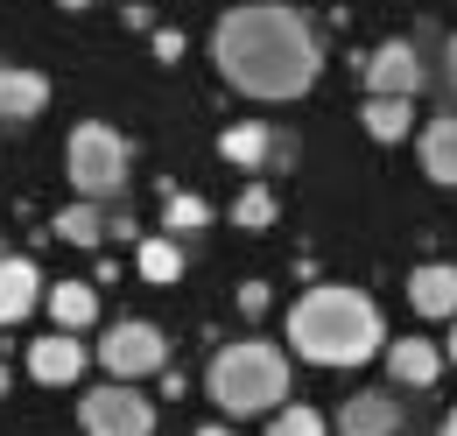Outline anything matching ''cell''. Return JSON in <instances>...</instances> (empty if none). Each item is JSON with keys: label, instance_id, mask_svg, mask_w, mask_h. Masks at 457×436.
Returning a JSON list of instances; mask_svg holds the SVG:
<instances>
[{"label": "cell", "instance_id": "1", "mask_svg": "<svg viewBox=\"0 0 457 436\" xmlns=\"http://www.w3.org/2000/svg\"><path fill=\"white\" fill-rule=\"evenodd\" d=\"M212 56L226 71L232 92L246 99H303L317 85V36L295 7H275V0H246L232 7L212 36Z\"/></svg>", "mask_w": 457, "mask_h": 436}, {"label": "cell", "instance_id": "2", "mask_svg": "<svg viewBox=\"0 0 457 436\" xmlns=\"http://www.w3.org/2000/svg\"><path fill=\"white\" fill-rule=\"evenodd\" d=\"M288 345L310 366H366L373 352H387V317L366 289L345 281H317L303 289V303L288 310Z\"/></svg>", "mask_w": 457, "mask_h": 436}, {"label": "cell", "instance_id": "3", "mask_svg": "<svg viewBox=\"0 0 457 436\" xmlns=\"http://www.w3.org/2000/svg\"><path fill=\"white\" fill-rule=\"evenodd\" d=\"M212 401L226 415H275L288 401V359L268 338H239L212 359Z\"/></svg>", "mask_w": 457, "mask_h": 436}, {"label": "cell", "instance_id": "4", "mask_svg": "<svg viewBox=\"0 0 457 436\" xmlns=\"http://www.w3.org/2000/svg\"><path fill=\"white\" fill-rule=\"evenodd\" d=\"M127 163H134V148H127V134L106 127V120H78L71 141H63V176H71V190L92 197V205H106V197L127 190Z\"/></svg>", "mask_w": 457, "mask_h": 436}, {"label": "cell", "instance_id": "5", "mask_svg": "<svg viewBox=\"0 0 457 436\" xmlns=\"http://www.w3.org/2000/svg\"><path fill=\"white\" fill-rule=\"evenodd\" d=\"M78 430L85 436H155V401L134 381H106L78 401Z\"/></svg>", "mask_w": 457, "mask_h": 436}, {"label": "cell", "instance_id": "6", "mask_svg": "<svg viewBox=\"0 0 457 436\" xmlns=\"http://www.w3.org/2000/svg\"><path fill=\"white\" fill-rule=\"evenodd\" d=\"M99 366H106L113 381H148V373L170 366V338L148 324V317H120V324L99 338Z\"/></svg>", "mask_w": 457, "mask_h": 436}, {"label": "cell", "instance_id": "7", "mask_svg": "<svg viewBox=\"0 0 457 436\" xmlns=\"http://www.w3.org/2000/svg\"><path fill=\"white\" fill-rule=\"evenodd\" d=\"M359 78H366V92H395V99H415V85H422V50L415 43H380V50L359 56Z\"/></svg>", "mask_w": 457, "mask_h": 436}, {"label": "cell", "instance_id": "8", "mask_svg": "<svg viewBox=\"0 0 457 436\" xmlns=\"http://www.w3.org/2000/svg\"><path fill=\"white\" fill-rule=\"evenodd\" d=\"M43 268L29 261V254H0V324H21L36 303H43Z\"/></svg>", "mask_w": 457, "mask_h": 436}, {"label": "cell", "instance_id": "9", "mask_svg": "<svg viewBox=\"0 0 457 436\" xmlns=\"http://www.w3.org/2000/svg\"><path fill=\"white\" fill-rule=\"evenodd\" d=\"M50 106V78L29 63H0V127H21Z\"/></svg>", "mask_w": 457, "mask_h": 436}, {"label": "cell", "instance_id": "10", "mask_svg": "<svg viewBox=\"0 0 457 436\" xmlns=\"http://www.w3.org/2000/svg\"><path fill=\"white\" fill-rule=\"evenodd\" d=\"M29 373L43 387H71L85 373V345H78V331H50V338H36L29 345Z\"/></svg>", "mask_w": 457, "mask_h": 436}, {"label": "cell", "instance_id": "11", "mask_svg": "<svg viewBox=\"0 0 457 436\" xmlns=\"http://www.w3.org/2000/svg\"><path fill=\"white\" fill-rule=\"evenodd\" d=\"M444 345H429V338H387V373L395 387H436L444 381Z\"/></svg>", "mask_w": 457, "mask_h": 436}, {"label": "cell", "instance_id": "12", "mask_svg": "<svg viewBox=\"0 0 457 436\" xmlns=\"http://www.w3.org/2000/svg\"><path fill=\"white\" fill-rule=\"evenodd\" d=\"M408 310L415 317H457V268L451 261H422L408 274Z\"/></svg>", "mask_w": 457, "mask_h": 436}, {"label": "cell", "instance_id": "13", "mask_svg": "<svg viewBox=\"0 0 457 436\" xmlns=\"http://www.w3.org/2000/svg\"><path fill=\"white\" fill-rule=\"evenodd\" d=\"M338 436H401V401L395 394H352L338 408Z\"/></svg>", "mask_w": 457, "mask_h": 436}, {"label": "cell", "instance_id": "14", "mask_svg": "<svg viewBox=\"0 0 457 436\" xmlns=\"http://www.w3.org/2000/svg\"><path fill=\"white\" fill-rule=\"evenodd\" d=\"M415 155H422V176H429V183L457 190V113H444V120H429V127H422Z\"/></svg>", "mask_w": 457, "mask_h": 436}, {"label": "cell", "instance_id": "15", "mask_svg": "<svg viewBox=\"0 0 457 436\" xmlns=\"http://www.w3.org/2000/svg\"><path fill=\"white\" fill-rule=\"evenodd\" d=\"M359 127H366L380 148H395V141H408V127H415V106H408V99H395V92H366Z\"/></svg>", "mask_w": 457, "mask_h": 436}, {"label": "cell", "instance_id": "16", "mask_svg": "<svg viewBox=\"0 0 457 436\" xmlns=\"http://www.w3.org/2000/svg\"><path fill=\"white\" fill-rule=\"evenodd\" d=\"M43 303H50L57 331H85L92 317H99V289H92V281H50Z\"/></svg>", "mask_w": 457, "mask_h": 436}, {"label": "cell", "instance_id": "17", "mask_svg": "<svg viewBox=\"0 0 457 436\" xmlns=\"http://www.w3.org/2000/svg\"><path fill=\"white\" fill-rule=\"evenodd\" d=\"M134 268H141V281H155V289L183 281V247H176V232H148V239L134 247Z\"/></svg>", "mask_w": 457, "mask_h": 436}, {"label": "cell", "instance_id": "18", "mask_svg": "<svg viewBox=\"0 0 457 436\" xmlns=\"http://www.w3.org/2000/svg\"><path fill=\"white\" fill-rule=\"evenodd\" d=\"M219 155H226L232 169H261L268 155H275V134H268L261 120H239V127H226V134H219Z\"/></svg>", "mask_w": 457, "mask_h": 436}, {"label": "cell", "instance_id": "19", "mask_svg": "<svg viewBox=\"0 0 457 436\" xmlns=\"http://www.w3.org/2000/svg\"><path fill=\"white\" fill-rule=\"evenodd\" d=\"M50 232H57L63 247H99V239H106V212H99L92 197H78V205H63V212H57Z\"/></svg>", "mask_w": 457, "mask_h": 436}, {"label": "cell", "instance_id": "20", "mask_svg": "<svg viewBox=\"0 0 457 436\" xmlns=\"http://www.w3.org/2000/svg\"><path fill=\"white\" fill-rule=\"evenodd\" d=\"M275 212H282V205H275V190H268V183H246V190L232 197V225H239V232H268Z\"/></svg>", "mask_w": 457, "mask_h": 436}, {"label": "cell", "instance_id": "21", "mask_svg": "<svg viewBox=\"0 0 457 436\" xmlns=\"http://www.w3.org/2000/svg\"><path fill=\"white\" fill-rule=\"evenodd\" d=\"M204 225H212V205L197 190H170L162 197V232H204Z\"/></svg>", "mask_w": 457, "mask_h": 436}, {"label": "cell", "instance_id": "22", "mask_svg": "<svg viewBox=\"0 0 457 436\" xmlns=\"http://www.w3.org/2000/svg\"><path fill=\"white\" fill-rule=\"evenodd\" d=\"M268 436H331V423L317 408H275L268 415Z\"/></svg>", "mask_w": 457, "mask_h": 436}, {"label": "cell", "instance_id": "23", "mask_svg": "<svg viewBox=\"0 0 457 436\" xmlns=\"http://www.w3.org/2000/svg\"><path fill=\"white\" fill-rule=\"evenodd\" d=\"M239 310L246 317H268V281H239Z\"/></svg>", "mask_w": 457, "mask_h": 436}, {"label": "cell", "instance_id": "24", "mask_svg": "<svg viewBox=\"0 0 457 436\" xmlns=\"http://www.w3.org/2000/svg\"><path fill=\"white\" fill-rule=\"evenodd\" d=\"M155 56L176 63V56H183V29H155Z\"/></svg>", "mask_w": 457, "mask_h": 436}, {"label": "cell", "instance_id": "25", "mask_svg": "<svg viewBox=\"0 0 457 436\" xmlns=\"http://www.w3.org/2000/svg\"><path fill=\"white\" fill-rule=\"evenodd\" d=\"M444 85H451V99H457V36L444 43Z\"/></svg>", "mask_w": 457, "mask_h": 436}, {"label": "cell", "instance_id": "26", "mask_svg": "<svg viewBox=\"0 0 457 436\" xmlns=\"http://www.w3.org/2000/svg\"><path fill=\"white\" fill-rule=\"evenodd\" d=\"M444 359L457 366V317H451V338H444Z\"/></svg>", "mask_w": 457, "mask_h": 436}, {"label": "cell", "instance_id": "27", "mask_svg": "<svg viewBox=\"0 0 457 436\" xmlns=\"http://www.w3.org/2000/svg\"><path fill=\"white\" fill-rule=\"evenodd\" d=\"M57 7H63V14H85V7H92V0H57Z\"/></svg>", "mask_w": 457, "mask_h": 436}, {"label": "cell", "instance_id": "28", "mask_svg": "<svg viewBox=\"0 0 457 436\" xmlns=\"http://www.w3.org/2000/svg\"><path fill=\"white\" fill-rule=\"evenodd\" d=\"M436 436H457V408H451V415H444V430H436Z\"/></svg>", "mask_w": 457, "mask_h": 436}, {"label": "cell", "instance_id": "29", "mask_svg": "<svg viewBox=\"0 0 457 436\" xmlns=\"http://www.w3.org/2000/svg\"><path fill=\"white\" fill-rule=\"evenodd\" d=\"M197 436H232V430H226V423H212V430H197Z\"/></svg>", "mask_w": 457, "mask_h": 436}, {"label": "cell", "instance_id": "30", "mask_svg": "<svg viewBox=\"0 0 457 436\" xmlns=\"http://www.w3.org/2000/svg\"><path fill=\"white\" fill-rule=\"evenodd\" d=\"M0 394H7V366H0Z\"/></svg>", "mask_w": 457, "mask_h": 436}]
</instances>
